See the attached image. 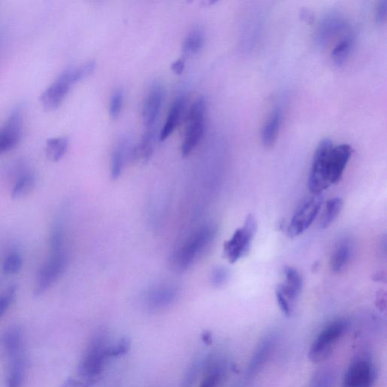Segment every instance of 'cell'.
Wrapping results in <instances>:
<instances>
[{"mask_svg":"<svg viewBox=\"0 0 387 387\" xmlns=\"http://www.w3.org/2000/svg\"><path fill=\"white\" fill-rule=\"evenodd\" d=\"M352 147L348 144L335 146L329 138L322 140L315 150L308 187L314 196L322 195L332 185L342 179L352 156Z\"/></svg>","mask_w":387,"mask_h":387,"instance_id":"cell-1","label":"cell"},{"mask_svg":"<svg viewBox=\"0 0 387 387\" xmlns=\"http://www.w3.org/2000/svg\"><path fill=\"white\" fill-rule=\"evenodd\" d=\"M96 63L88 61L79 66L68 68L61 73L56 81L46 88L41 96V103L48 112L56 110L71 90L73 85L94 72Z\"/></svg>","mask_w":387,"mask_h":387,"instance_id":"cell-2","label":"cell"},{"mask_svg":"<svg viewBox=\"0 0 387 387\" xmlns=\"http://www.w3.org/2000/svg\"><path fill=\"white\" fill-rule=\"evenodd\" d=\"M110 344L105 332H99L92 339L80 362L79 373L82 378L98 379L104 370Z\"/></svg>","mask_w":387,"mask_h":387,"instance_id":"cell-3","label":"cell"},{"mask_svg":"<svg viewBox=\"0 0 387 387\" xmlns=\"http://www.w3.org/2000/svg\"><path fill=\"white\" fill-rule=\"evenodd\" d=\"M347 328V323L342 320L328 324L314 339L308 352L309 359L314 363L326 360L345 335Z\"/></svg>","mask_w":387,"mask_h":387,"instance_id":"cell-4","label":"cell"},{"mask_svg":"<svg viewBox=\"0 0 387 387\" xmlns=\"http://www.w3.org/2000/svg\"><path fill=\"white\" fill-rule=\"evenodd\" d=\"M258 231V222L255 216H247L244 225L235 231L232 237L224 244L223 251L231 263H235L249 253L253 238Z\"/></svg>","mask_w":387,"mask_h":387,"instance_id":"cell-5","label":"cell"},{"mask_svg":"<svg viewBox=\"0 0 387 387\" xmlns=\"http://www.w3.org/2000/svg\"><path fill=\"white\" fill-rule=\"evenodd\" d=\"M207 102L200 97L192 105L188 118V125L182 145L183 157H187L200 142L205 133Z\"/></svg>","mask_w":387,"mask_h":387,"instance_id":"cell-6","label":"cell"},{"mask_svg":"<svg viewBox=\"0 0 387 387\" xmlns=\"http://www.w3.org/2000/svg\"><path fill=\"white\" fill-rule=\"evenodd\" d=\"M214 236L215 230L211 227H205L196 231L178 253L177 265L182 269L189 267L198 255L213 241Z\"/></svg>","mask_w":387,"mask_h":387,"instance_id":"cell-7","label":"cell"},{"mask_svg":"<svg viewBox=\"0 0 387 387\" xmlns=\"http://www.w3.org/2000/svg\"><path fill=\"white\" fill-rule=\"evenodd\" d=\"M323 200L322 195L314 196L298 209L294 213L288 229L290 238H296L303 234L312 226L320 212Z\"/></svg>","mask_w":387,"mask_h":387,"instance_id":"cell-8","label":"cell"},{"mask_svg":"<svg viewBox=\"0 0 387 387\" xmlns=\"http://www.w3.org/2000/svg\"><path fill=\"white\" fill-rule=\"evenodd\" d=\"M375 376L373 362L366 357H358L348 367L342 387H373Z\"/></svg>","mask_w":387,"mask_h":387,"instance_id":"cell-9","label":"cell"},{"mask_svg":"<svg viewBox=\"0 0 387 387\" xmlns=\"http://www.w3.org/2000/svg\"><path fill=\"white\" fill-rule=\"evenodd\" d=\"M67 266V257L64 251L51 252L48 262L43 266L39 274L35 288V295H42L63 274Z\"/></svg>","mask_w":387,"mask_h":387,"instance_id":"cell-10","label":"cell"},{"mask_svg":"<svg viewBox=\"0 0 387 387\" xmlns=\"http://www.w3.org/2000/svg\"><path fill=\"white\" fill-rule=\"evenodd\" d=\"M23 118L22 107H14L5 125L0 129V154L12 150L20 142L24 122Z\"/></svg>","mask_w":387,"mask_h":387,"instance_id":"cell-11","label":"cell"},{"mask_svg":"<svg viewBox=\"0 0 387 387\" xmlns=\"http://www.w3.org/2000/svg\"><path fill=\"white\" fill-rule=\"evenodd\" d=\"M165 100V90L159 83H154L147 95L143 109L145 130H156L161 108Z\"/></svg>","mask_w":387,"mask_h":387,"instance_id":"cell-12","label":"cell"},{"mask_svg":"<svg viewBox=\"0 0 387 387\" xmlns=\"http://www.w3.org/2000/svg\"><path fill=\"white\" fill-rule=\"evenodd\" d=\"M177 295L176 289L171 285H159L150 289L146 293L147 306L152 311H159L172 304Z\"/></svg>","mask_w":387,"mask_h":387,"instance_id":"cell-13","label":"cell"},{"mask_svg":"<svg viewBox=\"0 0 387 387\" xmlns=\"http://www.w3.org/2000/svg\"><path fill=\"white\" fill-rule=\"evenodd\" d=\"M285 282L278 286L280 291L291 304L300 296L303 289V278L296 269L285 266L284 269Z\"/></svg>","mask_w":387,"mask_h":387,"instance_id":"cell-14","label":"cell"},{"mask_svg":"<svg viewBox=\"0 0 387 387\" xmlns=\"http://www.w3.org/2000/svg\"><path fill=\"white\" fill-rule=\"evenodd\" d=\"M10 360L6 387H23L26 375L27 362L24 351L7 356Z\"/></svg>","mask_w":387,"mask_h":387,"instance_id":"cell-15","label":"cell"},{"mask_svg":"<svg viewBox=\"0 0 387 387\" xmlns=\"http://www.w3.org/2000/svg\"><path fill=\"white\" fill-rule=\"evenodd\" d=\"M226 366L214 356L207 355L204 366V379L200 387H218L225 375Z\"/></svg>","mask_w":387,"mask_h":387,"instance_id":"cell-16","label":"cell"},{"mask_svg":"<svg viewBox=\"0 0 387 387\" xmlns=\"http://www.w3.org/2000/svg\"><path fill=\"white\" fill-rule=\"evenodd\" d=\"M275 346V336H267L262 340L256 351H255L249 369H247L249 376H253L259 373L260 368L265 365L270 355H272Z\"/></svg>","mask_w":387,"mask_h":387,"instance_id":"cell-17","label":"cell"},{"mask_svg":"<svg viewBox=\"0 0 387 387\" xmlns=\"http://www.w3.org/2000/svg\"><path fill=\"white\" fill-rule=\"evenodd\" d=\"M185 107V99L183 97L178 98L173 103L168 114L167 120L160 134V140L164 142L172 135L178 123L182 117Z\"/></svg>","mask_w":387,"mask_h":387,"instance_id":"cell-18","label":"cell"},{"mask_svg":"<svg viewBox=\"0 0 387 387\" xmlns=\"http://www.w3.org/2000/svg\"><path fill=\"white\" fill-rule=\"evenodd\" d=\"M282 114L280 109H276L270 116L262 130V138L266 146H272L276 141L282 125Z\"/></svg>","mask_w":387,"mask_h":387,"instance_id":"cell-19","label":"cell"},{"mask_svg":"<svg viewBox=\"0 0 387 387\" xmlns=\"http://www.w3.org/2000/svg\"><path fill=\"white\" fill-rule=\"evenodd\" d=\"M207 355L198 354L189 364L184 374L180 387L195 386L198 377L203 369Z\"/></svg>","mask_w":387,"mask_h":387,"instance_id":"cell-20","label":"cell"},{"mask_svg":"<svg viewBox=\"0 0 387 387\" xmlns=\"http://www.w3.org/2000/svg\"><path fill=\"white\" fill-rule=\"evenodd\" d=\"M68 146L67 137L59 136L49 138L45 143L46 157L53 162H57L65 156Z\"/></svg>","mask_w":387,"mask_h":387,"instance_id":"cell-21","label":"cell"},{"mask_svg":"<svg viewBox=\"0 0 387 387\" xmlns=\"http://www.w3.org/2000/svg\"><path fill=\"white\" fill-rule=\"evenodd\" d=\"M351 254V244L346 242L340 243L331 258V267L333 272L335 273L342 272L350 262Z\"/></svg>","mask_w":387,"mask_h":387,"instance_id":"cell-22","label":"cell"},{"mask_svg":"<svg viewBox=\"0 0 387 387\" xmlns=\"http://www.w3.org/2000/svg\"><path fill=\"white\" fill-rule=\"evenodd\" d=\"M35 185V176L30 171L23 173L15 182L12 191V198L19 199L29 195L34 189Z\"/></svg>","mask_w":387,"mask_h":387,"instance_id":"cell-23","label":"cell"},{"mask_svg":"<svg viewBox=\"0 0 387 387\" xmlns=\"http://www.w3.org/2000/svg\"><path fill=\"white\" fill-rule=\"evenodd\" d=\"M204 41V35L200 29L196 28L191 30L185 37L182 45L185 56H189L198 54L202 49Z\"/></svg>","mask_w":387,"mask_h":387,"instance_id":"cell-24","label":"cell"},{"mask_svg":"<svg viewBox=\"0 0 387 387\" xmlns=\"http://www.w3.org/2000/svg\"><path fill=\"white\" fill-rule=\"evenodd\" d=\"M343 206V200L340 198H331L328 201L320 224L322 229L328 228L336 220Z\"/></svg>","mask_w":387,"mask_h":387,"instance_id":"cell-25","label":"cell"},{"mask_svg":"<svg viewBox=\"0 0 387 387\" xmlns=\"http://www.w3.org/2000/svg\"><path fill=\"white\" fill-rule=\"evenodd\" d=\"M337 381L335 371L329 367H324L315 371L311 387H335Z\"/></svg>","mask_w":387,"mask_h":387,"instance_id":"cell-26","label":"cell"},{"mask_svg":"<svg viewBox=\"0 0 387 387\" xmlns=\"http://www.w3.org/2000/svg\"><path fill=\"white\" fill-rule=\"evenodd\" d=\"M125 142L120 143L113 152L112 158L111 174L113 180H118L121 175L126 153Z\"/></svg>","mask_w":387,"mask_h":387,"instance_id":"cell-27","label":"cell"},{"mask_svg":"<svg viewBox=\"0 0 387 387\" xmlns=\"http://www.w3.org/2000/svg\"><path fill=\"white\" fill-rule=\"evenodd\" d=\"M352 48V41L350 38H344L340 41L332 52L333 60L337 65H342L350 56Z\"/></svg>","mask_w":387,"mask_h":387,"instance_id":"cell-28","label":"cell"},{"mask_svg":"<svg viewBox=\"0 0 387 387\" xmlns=\"http://www.w3.org/2000/svg\"><path fill=\"white\" fill-rule=\"evenodd\" d=\"M23 266V260L18 252H12L5 259L3 270L6 275H14L20 272Z\"/></svg>","mask_w":387,"mask_h":387,"instance_id":"cell-29","label":"cell"},{"mask_svg":"<svg viewBox=\"0 0 387 387\" xmlns=\"http://www.w3.org/2000/svg\"><path fill=\"white\" fill-rule=\"evenodd\" d=\"M123 92L121 89L114 91L110 100L109 113L112 119H117L122 111Z\"/></svg>","mask_w":387,"mask_h":387,"instance_id":"cell-30","label":"cell"},{"mask_svg":"<svg viewBox=\"0 0 387 387\" xmlns=\"http://www.w3.org/2000/svg\"><path fill=\"white\" fill-rule=\"evenodd\" d=\"M129 339L127 337H123L118 343H116L114 345H110L109 347H108V357H119V356L125 355L129 351Z\"/></svg>","mask_w":387,"mask_h":387,"instance_id":"cell-31","label":"cell"},{"mask_svg":"<svg viewBox=\"0 0 387 387\" xmlns=\"http://www.w3.org/2000/svg\"><path fill=\"white\" fill-rule=\"evenodd\" d=\"M229 278V273L227 268L216 266L211 274V283L215 288L222 287L225 284Z\"/></svg>","mask_w":387,"mask_h":387,"instance_id":"cell-32","label":"cell"},{"mask_svg":"<svg viewBox=\"0 0 387 387\" xmlns=\"http://www.w3.org/2000/svg\"><path fill=\"white\" fill-rule=\"evenodd\" d=\"M17 286L13 285L8 289L2 296H0V318H1L8 308H9L12 303L15 295H17Z\"/></svg>","mask_w":387,"mask_h":387,"instance_id":"cell-33","label":"cell"},{"mask_svg":"<svg viewBox=\"0 0 387 387\" xmlns=\"http://www.w3.org/2000/svg\"><path fill=\"white\" fill-rule=\"evenodd\" d=\"M97 381L98 379H77L68 377L61 387H90Z\"/></svg>","mask_w":387,"mask_h":387,"instance_id":"cell-34","label":"cell"},{"mask_svg":"<svg viewBox=\"0 0 387 387\" xmlns=\"http://www.w3.org/2000/svg\"><path fill=\"white\" fill-rule=\"evenodd\" d=\"M275 297L278 306H280L283 314L286 316H290L292 313L293 309L291 302L285 297L280 291H278L277 289L275 290Z\"/></svg>","mask_w":387,"mask_h":387,"instance_id":"cell-35","label":"cell"},{"mask_svg":"<svg viewBox=\"0 0 387 387\" xmlns=\"http://www.w3.org/2000/svg\"><path fill=\"white\" fill-rule=\"evenodd\" d=\"M387 17V1L386 0H383V1L379 3L377 10V20L378 22L384 23L386 20Z\"/></svg>","mask_w":387,"mask_h":387,"instance_id":"cell-36","label":"cell"},{"mask_svg":"<svg viewBox=\"0 0 387 387\" xmlns=\"http://www.w3.org/2000/svg\"><path fill=\"white\" fill-rule=\"evenodd\" d=\"M185 66V59L182 58L178 59L172 64V71L178 75L182 74L184 72Z\"/></svg>","mask_w":387,"mask_h":387,"instance_id":"cell-37","label":"cell"},{"mask_svg":"<svg viewBox=\"0 0 387 387\" xmlns=\"http://www.w3.org/2000/svg\"><path fill=\"white\" fill-rule=\"evenodd\" d=\"M202 339L206 344L210 345L213 340L211 333L208 331L203 333Z\"/></svg>","mask_w":387,"mask_h":387,"instance_id":"cell-38","label":"cell"}]
</instances>
